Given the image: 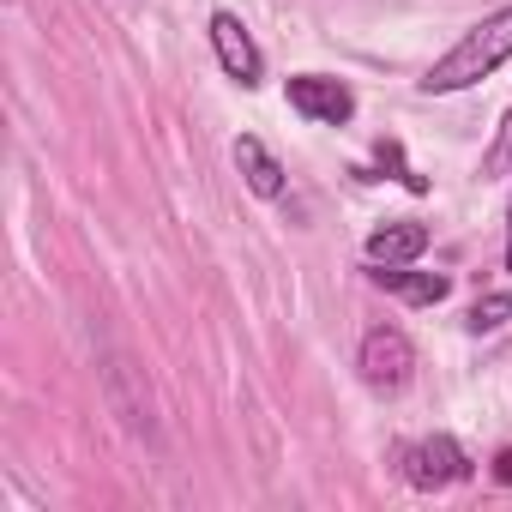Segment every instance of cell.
I'll return each instance as SVG.
<instances>
[{"instance_id":"8992f818","label":"cell","mask_w":512,"mask_h":512,"mask_svg":"<svg viewBox=\"0 0 512 512\" xmlns=\"http://www.w3.org/2000/svg\"><path fill=\"white\" fill-rule=\"evenodd\" d=\"M368 284L386 290V296H398V302H410V308H434V302L452 296L446 272H404V266H374V260H368Z\"/></svg>"},{"instance_id":"9c48e42d","label":"cell","mask_w":512,"mask_h":512,"mask_svg":"<svg viewBox=\"0 0 512 512\" xmlns=\"http://www.w3.org/2000/svg\"><path fill=\"white\" fill-rule=\"evenodd\" d=\"M506 320H512V290H494V296H476V302H470L464 332H476V338H482V332H500Z\"/></svg>"},{"instance_id":"7c38bea8","label":"cell","mask_w":512,"mask_h":512,"mask_svg":"<svg viewBox=\"0 0 512 512\" xmlns=\"http://www.w3.org/2000/svg\"><path fill=\"white\" fill-rule=\"evenodd\" d=\"M494 476H500V482H506V488H512V446H506V452H500V458H494Z\"/></svg>"},{"instance_id":"52a82bcc","label":"cell","mask_w":512,"mask_h":512,"mask_svg":"<svg viewBox=\"0 0 512 512\" xmlns=\"http://www.w3.org/2000/svg\"><path fill=\"white\" fill-rule=\"evenodd\" d=\"M422 247H428V223L392 217V223H380L368 235V260L374 266H410V260H422Z\"/></svg>"},{"instance_id":"30bf717a","label":"cell","mask_w":512,"mask_h":512,"mask_svg":"<svg viewBox=\"0 0 512 512\" xmlns=\"http://www.w3.org/2000/svg\"><path fill=\"white\" fill-rule=\"evenodd\" d=\"M512 169V109L500 115V127H494V145L482 151V181H500Z\"/></svg>"},{"instance_id":"3957f363","label":"cell","mask_w":512,"mask_h":512,"mask_svg":"<svg viewBox=\"0 0 512 512\" xmlns=\"http://www.w3.org/2000/svg\"><path fill=\"white\" fill-rule=\"evenodd\" d=\"M356 368H362V380L374 392H404L410 374H416V344L398 326H374L362 338V350H356Z\"/></svg>"},{"instance_id":"7a4b0ae2","label":"cell","mask_w":512,"mask_h":512,"mask_svg":"<svg viewBox=\"0 0 512 512\" xmlns=\"http://www.w3.org/2000/svg\"><path fill=\"white\" fill-rule=\"evenodd\" d=\"M470 470H476V464H470V452H464L452 434H428V440L398 446V476H404L410 488H422V494L452 488V482H464Z\"/></svg>"},{"instance_id":"8fae6325","label":"cell","mask_w":512,"mask_h":512,"mask_svg":"<svg viewBox=\"0 0 512 512\" xmlns=\"http://www.w3.org/2000/svg\"><path fill=\"white\" fill-rule=\"evenodd\" d=\"M380 169H392V175H398V181H404L410 193H428V181H422L416 169H404V151H398L392 139H380Z\"/></svg>"},{"instance_id":"5b68a950","label":"cell","mask_w":512,"mask_h":512,"mask_svg":"<svg viewBox=\"0 0 512 512\" xmlns=\"http://www.w3.org/2000/svg\"><path fill=\"white\" fill-rule=\"evenodd\" d=\"M290 109L308 115V121H320V127H344L356 115V97H350V85H338L326 73H296L290 79Z\"/></svg>"},{"instance_id":"ba28073f","label":"cell","mask_w":512,"mask_h":512,"mask_svg":"<svg viewBox=\"0 0 512 512\" xmlns=\"http://www.w3.org/2000/svg\"><path fill=\"white\" fill-rule=\"evenodd\" d=\"M235 169H241V181L260 193V199H284V163L266 151V139L241 133V139H235Z\"/></svg>"},{"instance_id":"4fadbf2b","label":"cell","mask_w":512,"mask_h":512,"mask_svg":"<svg viewBox=\"0 0 512 512\" xmlns=\"http://www.w3.org/2000/svg\"><path fill=\"white\" fill-rule=\"evenodd\" d=\"M506 272H512V199H506Z\"/></svg>"},{"instance_id":"277c9868","label":"cell","mask_w":512,"mask_h":512,"mask_svg":"<svg viewBox=\"0 0 512 512\" xmlns=\"http://www.w3.org/2000/svg\"><path fill=\"white\" fill-rule=\"evenodd\" d=\"M211 49H217V67L241 85V91H253L266 79V55H260V43L247 37V25L235 19V13H211Z\"/></svg>"},{"instance_id":"6da1fadb","label":"cell","mask_w":512,"mask_h":512,"mask_svg":"<svg viewBox=\"0 0 512 512\" xmlns=\"http://www.w3.org/2000/svg\"><path fill=\"white\" fill-rule=\"evenodd\" d=\"M512 61V7H500V13H488L482 25H470L428 73H422V91L428 97H452V91H470L476 79H488V73H500Z\"/></svg>"}]
</instances>
